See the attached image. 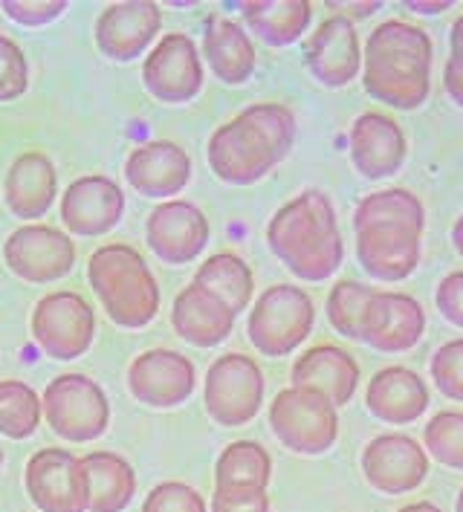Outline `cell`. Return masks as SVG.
I'll return each mask as SVG.
<instances>
[{
	"label": "cell",
	"instance_id": "6da1fadb",
	"mask_svg": "<svg viewBox=\"0 0 463 512\" xmlns=\"http://www.w3.org/2000/svg\"><path fill=\"white\" fill-rule=\"evenodd\" d=\"M296 142L293 110L261 102L223 122L209 139L206 157L223 183L252 186L264 180Z\"/></svg>",
	"mask_w": 463,
	"mask_h": 512
},
{
	"label": "cell",
	"instance_id": "7dc6e473",
	"mask_svg": "<svg viewBox=\"0 0 463 512\" xmlns=\"http://www.w3.org/2000/svg\"><path fill=\"white\" fill-rule=\"evenodd\" d=\"M452 243H455V249L463 255V215L455 220V226H452Z\"/></svg>",
	"mask_w": 463,
	"mask_h": 512
},
{
	"label": "cell",
	"instance_id": "3957f363",
	"mask_svg": "<svg viewBox=\"0 0 463 512\" xmlns=\"http://www.w3.org/2000/svg\"><path fill=\"white\" fill-rule=\"evenodd\" d=\"M273 255L301 281H327L342 267L345 243L333 203L322 191L310 189L284 203L267 226Z\"/></svg>",
	"mask_w": 463,
	"mask_h": 512
},
{
	"label": "cell",
	"instance_id": "f1b7e54d",
	"mask_svg": "<svg viewBox=\"0 0 463 512\" xmlns=\"http://www.w3.org/2000/svg\"><path fill=\"white\" fill-rule=\"evenodd\" d=\"M241 15L270 47H290L310 27L313 6L307 0H246L241 3Z\"/></svg>",
	"mask_w": 463,
	"mask_h": 512
},
{
	"label": "cell",
	"instance_id": "2e32d148",
	"mask_svg": "<svg viewBox=\"0 0 463 512\" xmlns=\"http://www.w3.org/2000/svg\"><path fill=\"white\" fill-rule=\"evenodd\" d=\"M125 215V194L105 177V174H87L73 180L61 197V223L67 235L79 238H99L116 229V223Z\"/></svg>",
	"mask_w": 463,
	"mask_h": 512
},
{
	"label": "cell",
	"instance_id": "5b68a950",
	"mask_svg": "<svg viewBox=\"0 0 463 512\" xmlns=\"http://www.w3.org/2000/svg\"><path fill=\"white\" fill-rule=\"evenodd\" d=\"M270 429L296 455H325L339 437V414L325 394L290 385L270 403Z\"/></svg>",
	"mask_w": 463,
	"mask_h": 512
},
{
	"label": "cell",
	"instance_id": "83f0119b",
	"mask_svg": "<svg viewBox=\"0 0 463 512\" xmlns=\"http://www.w3.org/2000/svg\"><path fill=\"white\" fill-rule=\"evenodd\" d=\"M87 484V512H122L137 495V472L113 452H90L82 458Z\"/></svg>",
	"mask_w": 463,
	"mask_h": 512
},
{
	"label": "cell",
	"instance_id": "8992f818",
	"mask_svg": "<svg viewBox=\"0 0 463 512\" xmlns=\"http://www.w3.org/2000/svg\"><path fill=\"white\" fill-rule=\"evenodd\" d=\"M316 310L310 296L296 284H275L264 290L246 322L249 342L264 356H287L310 336Z\"/></svg>",
	"mask_w": 463,
	"mask_h": 512
},
{
	"label": "cell",
	"instance_id": "f6af8a7d",
	"mask_svg": "<svg viewBox=\"0 0 463 512\" xmlns=\"http://www.w3.org/2000/svg\"><path fill=\"white\" fill-rule=\"evenodd\" d=\"M449 41H452V53H455V50H463V15L455 21V24H452Z\"/></svg>",
	"mask_w": 463,
	"mask_h": 512
},
{
	"label": "cell",
	"instance_id": "4fadbf2b",
	"mask_svg": "<svg viewBox=\"0 0 463 512\" xmlns=\"http://www.w3.org/2000/svg\"><path fill=\"white\" fill-rule=\"evenodd\" d=\"M426 333V310L406 293L377 290L359 319V342L380 353L411 351Z\"/></svg>",
	"mask_w": 463,
	"mask_h": 512
},
{
	"label": "cell",
	"instance_id": "d590c367",
	"mask_svg": "<svg viewBox=\"0 0 463 512\" xmlns=\"http://www.w3.org/2000/svg\"><path fill=\"white\" fill-rule=\"evenodd\" d=\"M429 371L437 391L455 403H463V339H452L432 353Z\"/></svg>",
	"mask_w": 463,
	"mask_h": 512
},
{
	"label": "cell",
	"instance_id": "7a4b0ae2",
	"mask_svg": "<svg viewBox=\"0 0 463 512\" xmlns=\"http://www.w3.org/2000/svg\"><path fill=\"white\" fill-rule=\"evenodd\" d=\"M362 84L388 108H420L432 87V41L426 29L406 21H385L374 29L362 55Z\"/></svg>",
	"mask_w": 463,
	"mask_h": 512
},
{
	"label": "cell",
	"instance_id": "9a60e30c",
	"mask_svg": "<svg viewBox=\"0 0 463 512\" xmlns=\"http://www.w3.org/2000/svg\"><path fill=\"white\" fill-rule=\"evenodd\" d=\"M128 388L142 405L174 408L183 405L197 388V371L186 353L154 348L139 353L128 368Z\"/></svg>",
	"mask_w": 463,
	"mask_h": 512
},
{
	"label": "cell",
	"instance_id": "ab89813d",
	"mask_svg": "<svg viewBox=\"0 0 463 512\" xmlns=\"http://www.w3.org/2000/svg\"><path fill=\"white\" fill-rule=\"evenodd\" d=\"M0 9L21 27H44L67 12V0H3Z\"/></svg>",
	"mask_w": 463,
	"mask_h": 512
},
{
	"label": "cell",
	"instance_id": "74e56055",
	"mask_svg": "<svg viewBox=\"0 0 463 512\" xmlns=\"http://www.w3.org/2000/svg\"><path fill=\"white\" fill-rule=\"evenodd\" d=\"M29 87V64L24 50L0 35V102H15L27 93Z\"/></svg>",
	"mask_w": 463,
	"mask_h": 512
},
{
	"label": "cell",
	"instance_id": "ffe728a7",
	"mask_svg": "<svg viewBox=\"0 0 463 512\" xmlns=\"http://www.w3.org/2000/svg\"><path fill=\"white\" fill-rule=\"evenodd\" d=\"M348 148H351V162L356 165V171L368 180L394 177L409 154L406 134L397 125V119L377 110H368L354 119Z\"/></svg>",
	"mask_w": 463,
	"mask_h": 512
},
{
	"label": "cell",
	"instance_id": "30bf717a",
	"mask_svg": "<svg viewBox=\"0 0 463 512\" xmlns=\"http://www.w3.org/2000/svg\"><path fill=\"white\" fill-rule=\"evenodd\" d=\"M142 81L148 93L165 105H186L203 90L200 50L183 32H168L157 41L142 64Z\"/></svg>",
	"mask_w": 463,
	"mask_h": 512
},
{
	"label": "cell",
	"instance_id": "ee69618b",
	"mask_svg": "<svg viewBox=\"0 0 463 512\" xmlns=\"http://www.w3.org/2000/svg\"><path fill=\"white\" fill-rule=\"evenodd\" d=\"M330 9H345L348 15H374L380 9V3H330ZM345 15V18H348Z\"/></svg>",
	"mask_w": 463,
	"mask_h": 512
},
{
	"label": "cell",
	"instance_id": "7bdbcfd3",
	"mask_svg": "<svg viewBox=\"0 0 463 512\" xmlns=\"http://www.w3.org/2000/svg\"><path fill=\"white\" fill-rule=\"evenodd\" d=\"M406 6L417 15H440L452 6V0H409Z\"/></svg>",
	"mask_w": 463,
	"mask_h": 512
},
{
	"label": "cell",
	"instance_id": "603a6c76",
	"mask_svg": "<svg viewBox=\"0 0 463 512\" xmlns=\"http://www.w3.org/2000/svg\"><path fill=\"white\" fill-rule=\"evenodd\" d=\"M171 324L180 339L194 348H215L226 342L235 330V313L226 301L209 293L200 284L180 290L171 304Z\"/></svg>",
	"mask_w": 463,
	"mask_h": 512
},
{
	"label": "cell",
	"instance_id": "7c38bea8",
	"mask_svg": "<svg viewBox=\"0 0 463 512\" xmlns=\"http://www.w3.org/2000/svg\"><path fill=\"white\" fill-rule=\"evenodd\" d=\"M24 484L41 512H87L82 458L67 449L50 446L35 452L27 460Z\"/></svg>",
	"mask_w": 463,
	"mask_h": 512
},
{
	"label": "cell",
	"instance_id": "e575fe53",
	"mask_svg": "<svg viewBox=\"0 0 463 512\" xmlns=\"http://www.w3.org/2000/svg\"><path fill=\"white\" fill-rule=\"evenodd\" d=\"M426 455L449 469H463V414L461 411H440L423 432Z\"/></svg>",
	"mask_w": 463,
	"mask_h": 512
},
{
	"label": "cell",
	"instance_id": "9c48e42d",
	"mask_svg": "<svg viewBox=\"0 0 463 512\" xmlns=\"http://www.w3.org/2000/svg\"><path fill=\"white\" fill-rule=\"evenodd\" d=\"M32 339L53 359H79L96 339V313L79 293H50L32 310Z\"/></svg>",
	"mask_w": 463,
	"mask_h": 512
},
{
	"label": "cell",
	"instance_id": "e0dca14e",
	"mask_svg": "<svg viewBox=\"0 0 463 512\" xmlns=\"http://www.w3.org/2000/svg\"><path fill=\"white\" fill-rule=\"evenodd\" d=\"M209 220L189 200H165L145 223V238L165 264H189L209 243Z\"/></svg>",
	"mask_w": 463,
	"mask_h": 512
},
{
	"label": "cell",
	"instance_id": "d4e9b609",
	"mask_svg": "<svg viewBox=\"0 0 463 512\" xmlns=\"http://www.w3.org/2000/svg\"><path fill=\"white\" fill-rule=\"evenodd\" d=\"M55 194H58V174L53 160L41 151H27L12 162L3 197L9 212L21 220H35L53 209Z\"/></svg>",
	"mask_w": 463,
	"mask_h": 512
},
{
	"label": "cell",
	"instance_id": "c3c4849f",
	"mask_svg": "<svg viewBox=\"0 0 463 512\" xmlns=\"http://www.w3.org/2000/svg\"><path fill=\"white\" fill-rule=\"evenodd\" d=\"M455 512H463V489L461 495H458V501H455Z\"/></svg>",
	"mask_w": 463,
	"mask_h": 512
},
{
	"label": "cell",
	"instance_id": "277c9868",
	"mask_svg": "<svg viewBox=\"0 0 463 512\" xmlns=\"http://www.w3.org/2000/svg\"><path fill=\"white\" fill-rule=\"evenodd\" d=\"M87 281L116 327L139 330L160 313V284L128 243L99 246L87 261Z\"/></svg>",
	"mask_w": 463,
	"mask_h": 512
},
{
	"label": "cell",
	"instance_id": "60d3db41",
	"mask_svg": "<svg viewBox=\"0 0 463 512\" xmlns=\"http://www.w3.org/2000/svg\"><path fill=\"white\" fill-rule=\"evenodd\" d=\"M437 310L440 316L455 327H463V270L449 272L440 284H437Z\"/></svg>",
	"mask_w": 463,
	"mask_h": 512
},
{
	"label": "cell",
	"instance_id": "cb8c5ba5",
	"mask_svg": "<svg viewBox=\"0 0 463 512\" xmlns=\"http://www.w3.org/2000/svg\"><path fill=\"white\" fill-rule=\"evenodd\" d=\"M365 408L382 423L406 426L426 414L429 388H426L423 377L414 374L411 368H403V365L382 368L380 374H374L368 382Z\"/></svg>",
	"mask_w": 463,
	"mask_h": 512
},
{
	"label": "cell",
	"instance_id": "f35d334b",
	"mask_svg": "<svg viewBox=\"0 0 463 512\" xmlns=\"http://www.w3.org/2000/svg\"><path fill=\"white\" fill-rule=\"evenodd\" d=\"M212 512H270V495L258 486H215Z\"/></svg>",
	"mask_w": 463,
	"mask_h": 512
},
{
	"label": "cell",
	"instance_id": "52a82bcc",
	"mask_svg": "<svg viewBox=\"0 0 463 512\" xmlns=\"http://www.w3.org/2000/svg\"><path fill=\"white\" fill-rule=\"evenodd\" d=\"M44 420L61 440L90 443L102 437L110 423L108 394L84 374H58L41 394Z\"/></svg>",
	"mask_w": 463,
	"mask_h": 512
},
{
	"label": "cell",
	"instance_id": "8fae6325",
	"mask_svg": "<svg viewBox=\"0 0 463 512\" xmlns=\"http://www.w3.org/2000/svg\"><path fill=\"white\" fill-rule=\"evenodd\" d=\"M6 267L29 284H50L76 267V243L53 226H21L3 243Z\"/></svg>",
	"mask_w": 463,
	"mask_h": 512
},
{
	"label": "cell",
	"instance_id": "7402d4cb",
	"mask_svg": "<svg viewBox=\"0 0 463 512\" xmlns=\"http://www.w3.org/2000/svg\"><path fill=\"white\" fill-rule=\"evenodd\" d=\"M125 180L145 197H174L191 180V157L177 142L157 139L131 151L125 162Z\"/></svg>",
	"mask_w": 463,
	"mask_h": 512
},
{
	"label": "cell",
	"instance_id": "8d00e7d4",
	"mask_svg": "<svg viewBox=\"0 0 463 512\" xmlns=\"http://www.w3.org/2000/svg\"><path fill=\"white\" fill-rule=\"evenodd\" d=\"M142 512H209L206 498L183 481H163L142 501Z\"/></svg>",
	"mask_w": 463,
	"mask_h": 512
},
{
	"label": "cell",
	"instance_id": "d6986e66",
	"mask_svg": "<svg viewBox=\"0 0 463 512\" xmlns=\"http://www.w3.org/2000/svg\"><path fill=\"white\" fill-rule=\"evenodd\" d=\"M163 27V9L151 0L108 6L96 21V47L110 61H134L151 47Z\"/></svg>",
	"mask_w": 463,
	"mask_h": 512
},
{
	"label": "cell",
	"instance_id": "ac0fdd59",
	"mask_svg": "<svg viewBox=\"0 0 463 512\" xmlns=\"http://www.w3.org/2000/svg\"><path fill=\"white\" fill-rule=\"evenodd\" d=\"M423 229L400 223H377L356 229V258L359 267L374 281H403L420 264Z\"/></svg>",
	"mask_w": 463,
	"mask_h": 512
},
{
	"label": "cell",
	"instance_id": "b9f144b4",
	"mask_svg": "<svg viewBox=\"0 0 463 512\" xmlns=\"http://www.w3.org/2000/svg\"><path fill=\"white\" fill-rule=\"evenodd\" d=\"M443 87L449 93V99L463 108V50H455L446 61V70H443Z\"/></svg>",
	"mask_w": 463,
	"mask_h": 512
},
{
	"label": "cell",
	"instance_id": "f546056e",
	"mask_svg": "<svg viewBox=\"0 0 463 512\" xmlns=\"http://www.w3.org/2000/svg\"><path fill=\"white\" fill-rule=\"evenodd\" d=\"M194 284L206 287L220 301H226L235 316L252 304V293H255L252 270H249L244 258L235 255V252H218V255L206 258L200 264L197 275H194Z\"/></svg>",
	"mask_w": 463,
	"mask_h": 512
},
{
	"label": "cell",
	"instance_id": "681fc988",
	"mask_svg": "<svg viewBox=\"0 0 463 512\" xmlns=\"http://www.w3.org/2000/svg\"><path fill=\"white\" fill-rule=\"evenodd\" d=\"M0 466H3V449H0Z\"/></svg>",
	"mask_w": 463,
	"mask_h": 512
},
{
	"label": "cell",
	"instance_id": "5bb4252c",
	"mask_svg": "<svg viewBox=\"0 0 463 512\" xmlns=\"http://www.w3.org/2000/svg\"><path fill=\"white\" fill-rule=\"evenodd\" d=\"M362 475L382 495H406L426 481L429 455L409 434H380L362 449Z\"/></svg>",
	"mask_w": 463,
	"mask_h": 512
},
{
	"label": "cell",
	"instance_id": "484cf974",
	"mask_svg": "<svg viewBox=\"0 0 463 512\" xmlns=\"http://www.w3.org/2000/svg\"><path fill=\"white\" fill-rule=\"evenodd\" d=\"M290 377H293V385L313 388L339 408L354 400L356 388H359V365L351 353L336 345H316L296 359Z\"/></svg>",
	"mask_w": 463,
	"mask_h": 512
},
{
	"label": "cell",
	"instance_id": "1f68e13d",
	"mask_svg": "<svg viewBox=\"0 0 463 512\" xmlns=\"http://www.w3.org/2000/svg\"><path fill=\"white\" fill-rule=\"evenodd\" d=\"M44 420L41 394L21 379H0V434L27 440Z\"/></svg>",
	"mask_w": 463,
	"mask_h": 512
},
{
	"label": "cell",
	"instance_id": "4316f807",
	"mask_svg": "<svg viewBox=\"0 0 463 512\" xmlns=\"http://www.w3.org/2000/svg\"><path fill=\"white\" fill-rule=\"evenodd\" d=\"M203 55L209 61V70L226 84L249 81V76L255 73V64H258L255 44L249 41L246 29L238 21L223 18V15H215L206 21Z\"/></svg>",
	"mask_w": 463,
	"mask_h": 512
},
{
	"label": "cell",
	"instance_id": "836d02e7",
	"mask_svg": "<svg viewBox=\"0 0 463 512\" xmlns=\"http://www.w3.org/2000/svg\"><path fill=\"white\" fill-rule=\"evenodd\" d=\"M374 293L377 290L368 287V284L339 281L330 290V296H327V322H330V327L339 336L359 342V319H362V310H365L368 298L374 296Z\"/></svg>",
	"mask_w": 463,
	"mask_h": 512
},
{
	"label": "cell",
	"instance_id": "4dcf8cb0",
	"mask_svg": "<svg viewBox=\"0 0 463 512\" xmlns=\"http://www.w3.org/2000/svg\"><path fill=\"white\" fill-rule=\"evenodd\" d=\"M273 478V458L255 440H238L220 452L215 463V486H258L267 489Z\"/></svg>",
	"mask_w": 463,
	"mask_h": 512
},
{
	"label": "cell",
	"instance_id": "ba28073f",
	"mask_svg": "<svg viewBox=\"0 0 463 512\" xmlns=\"http://www.w3.org/2000/svg\"><path fill=\"white\" fill-rule=\"evenodd\" d=\"M264 391V371L255 365V359L244 353H223L206 374L203 403L218 426L235 429L255 420L264 405Z\"/></svg>",
	"mask_w": 463,
	"mask_h": 512
},
{
	"label": "cell",
	"instance_id": "44dd1931",
	"mask_svg": "<svg viewBox=\"0 0 463 512\" xmlns=\"http://www.w3.org/2000/svg\"><path fill=\"white\" fill-rule=\"evenodd\" d=\"M307 70L325 87H345L362 73V47L351 18L333 15L307 41Z\"/></svg>",
	"mask_w": 463,
	"mask_h": 512
},
{
	"label": "cell",
	"instance_id": "d6a6232c",
	"mask_svg": "<svg viewBox=\"0 0 463 512\" xmlns=\"http://www.w3.org/2000/svg\"><path fill=\"white\" fill-rule=\"evenodd\" d=\"M377 223H400V226L423 229L426 226V212H423V203L417 200V194H411V191H374L356 206L354 232L365 229V226H377Z\"/></svg>",
	"mask_w": 463,
	"mask_h": 512
},
{
	"label": "cell",
	"instance_id": "bcb514c9",
	"mask_svg": "<svg viewBox=\"0 0 463 512\" xmlns=\"http://www.w3.org/2000/svg\"><path fill=\"white\" fill-rule=\"evenodd\" d=\"M397 512H443L437 504L432 501H417V504H409V507H403V510Z\"/></svg>",
	"mask_w": 463,
	"mask_h": 512
}]
</instances>
